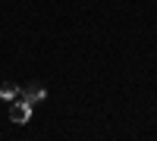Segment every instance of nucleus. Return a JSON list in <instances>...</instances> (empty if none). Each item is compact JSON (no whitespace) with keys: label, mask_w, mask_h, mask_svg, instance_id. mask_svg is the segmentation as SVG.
I'll return each instance as SVG.
<instances>
[{"label":"nucleus","mask_w":157,"mask_h":141,"mask_svg":"<svg viewBox=\"0 0 157 141\" xmlns=\"http://www.w3.org/2000/svg\"><path fill=\"white\" fill-rule=\"evenodd\" d=\"M10 119L25 125L32 119V104H25V100H10Z\"/></svg>","instance_id":"1"},{"label":"nucleus","mask_w":157,"mask_h":141,"mask_svg":"<svg viewBox=\"0 0 157 141\" xmlns=\"http://www.w3.org/2000/svg\"><path fill=\"white\" fill-rule=\"evenodd\" d=\"M19 94H22L19 85H13V82H3V85H0V100H16Z\"/></svg>","instance_id":"3"},{"label":"nucleus","mask_w":157,"mask_h":141,"mask_svg":"<svg viewBox=\"0 0 157 141\" xmlns=\"http://www.w3.org/2000/svg\"><path fill=\"white\" fill-rule=\"evenodd\" d=\"M47 97V91H44V85H29V88H25V91H22V100H25V104H41V100Z\"/></svg>","instance_id":"2"}]
</instances>
